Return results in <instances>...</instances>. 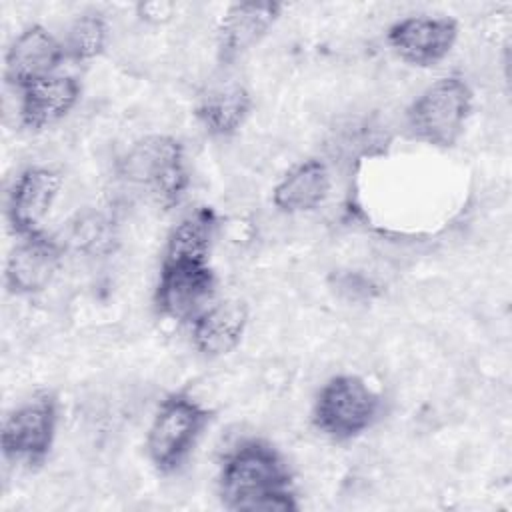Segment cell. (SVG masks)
Instances as JSON below:
<instances>
[{"label": "cell", "mask_w": 512, "mask_h": 512, "mask_svg": "<svg viewBox=\"0 0 512 512\" xmlns=\"http://www.w3.org/2000/svg\"><path fill=\"white\" fill-rule=\"evenodd\" d=\"M60 188L62 174L50 166H28L16 176L8 192L6 216L18 238L44 230L42 224L54 206Z\"/></svg>", "instance_id": "obj_9"}, {"label": "cell", "mask_w": 512, "mask_h": 512, "mask_svg": "<svg viewBox=\"0 0 512 512\" xmlns=\"http://www.w3.org/2000/svg\"><path fill=\"white\" fill-rule=\"evenodd\" d=\"M66 60L64 44L44 26L24 28L8 46L4 56V78L14 88L52 76Z\"/></svg>", "instance_id": "obj_11"}, {"label": "cell", "mask_w": 512, "mask_h": 512, "mask_svg": "<svg viewBox=\"0 0 512 512\" xmlns=\"http://www.w3.org/2000/svg\"><path fill=\"white\" fill-rule=\"evenodd\" d=\"M58 402L50 392L16 406L4 420L0 442L6 460L36 466L46 460L56 438Z\"/></svg>", "instance_id": "obj_6"}, {"label": "cell", "mask_w": 512, "mask_h": 512, "mask_svg": "<svg viewBox=\"0 0 512 512\" xmlns=\"http://www.w3.org/2000/svg\"><path fill=\"white\" fill-rule=\"evenodd\" d=\"M252 110V96L242 84H226L208 90L198 106L196 118L212 136H230L240 130Z\"/></svg>", "instance_id": "obj_16"}, {"label": "cell", "mask_w": 512, "mask_h": 512, "mask_svg": "<svg viewBox=\"0 0 512 512\" xmlns=\"http://www.w3.org/2000/svg\"><path fill=\"white\" fill-rule=\"evenodd\" d=\"M386 40L400 60L430 68L452 52L458 40V22L448 16H408L388 28Z\"/></svg>", "instance_id": "obj_8"}, {"label": "cell", "mask_w": 512, "mask_h": 512, "mask_svg": "<svg viewBox=\"0 0 512 512\" xmlns=\"http://www.w3.org/2000/svg\"><path fill=\"white\" fill-rule=\"evenodd\" d=\"M216 230L218 216L210 206L192 210L172 228L162 260L208 262Z\"/></svg>", "instance_id": "obj_17"}, {"label": "cell", "mask_w": 512, "mask_h": 512, "mask_svg": "<svg viewBox=\"0 0 512 512\" xmlns=\"http://www.w3.org/2000/svg\"><path fill=\"white\" fill-rule=\"evenodd\" d=\"M120 176L162 208L180 204L190 186L184 148L166 134L136 140L120 160Z\"/></svg>", "instance_id": "obj_2"}, {"label": "cell", "mask_w": 512, "mask_h": 512, "mask_svg": "<svg viewBox=\"0 0 512 512\" xmlns=\"http://www.w3.org/2000/svg\"><path fill=\"white\" fill-rule=\"evenodd\" d=\"M68 244L88 256H104L114 250L116 232L112 222L100 212H82L68 224Z\"/></svg>", "instance_id": "obj_19"}, {"label": "cell", "mask_w": 512, "mask_h": 512, "mask_svg": "<svg viewBox=\"0 0 512 512\" xmlns=\"http://www.w3.org/2000/svg\"><path fill=\"white\" fill-rule=\"evenodd\" d=\"M212 412L186 392L168 394L146 434V454L160 474L176 472L192 454Z\"/></svg>", "instance_id": "obj_3"}, {"label": "cell", "mask_w": 512, "mask_h": 512, "mask_svg": "<svg viewBox=\"0 0 512 512\" xmlns=\"http://www.w3.org/2000/svg\"><path fill=\"white\" fill-rule=\"evenodd\" d=\"M82 86L74 76L52 74L20 88V120L28 130H44L70 114Z\"/></svg>", "instance_id": "obj_13"}, {"label": "cell", "mask_w": 512, "mask_h": 512, "mask_svg": "<svg viewBox=\"0 0 512 512\" xmlns=\"http://www.w3.org/2000/svg\"><path fill=\"white\" fill-rule=\"evenodd\" d=\"M282 12L278 2H238L232 4L218 26V58L234 62L254 48L276 24Z\"/></svg>", "instance_id": "obj_12"}, {"label": "cell", "mask_w": 512, "mask_h": 512, "mask_svg": "<svg viewBox=\"0 0 512 512\" xmlns=\"http://www.w3.org/2000/svg\"><path fill=\"white\" fill-rule=\"evenodd\" d=\"M248 308L242 300L212 302L192 324V344L206 358L230 354L242 340Z\"/></svg>", "instance_id": "obj_14"}, {"label": "cell", "mask_w": 512, "mask_h": 512, "mask_svg": "<svg viewBox=\"0 0 512 512\" xmlns=\"http://www.w3.org/2000/svg\"><path fill=\"white\" fill-rule=\"evenodd\" d=\"M66 58L88 62L100 56L108 44V24L100 12L80 14L68 28L64 38Z\"/></svg>", "instance_id": "obj_18"}, {"label": "cell", "mask_w": 512, "mask_h": 512, "mask_svg": "<svg viewBox=\"0 0 512 512\" xmlns=\"http://www.w3.org/2000/svg\"><path fill=\"white\" fill-rule=\"evenodd\" d=\"M64 244L40 230L20 236L6 260L4 282L12 294H38L54 280L62 262Z\"/></svg>", "instance_id": "obj_10"}, {"label": "cell", "mask_w": 512, "mask_h": 512, "mask_svg": "<svg viewBox=\"0 0 512 512\" xmlns=\"http://www.w3.org/2000/svg\"><path fill=\"white\" fill-rule=\"evenodd\" d=\"M218 496L234 512H296L292 474L266 440L250 438L226 452L218 472Z\"/></svg>", "instance_id": "obj_1"}, {"label": "cell", "mask_w": 512, "mask_h": 512, "mask_svg": "<svg viewBox=\"0 0 512 512\" xmlns=\"http://www.w3.org/2000/svg\"><path fill=\"white\" fill-rule=\"evenodd\" d=\"M174 12V4L172 2H160V0H154V2H142L138 4V14L142 20H148V22H166Z\"/></svg>", "instance_id": "obj_20"}, {"label": "cell", "mask_w": 512, "mask_h": 512, "mask_svg": "<svg viewBox=\"0 0 512 512\" xmlns=\"http://www.w3.org/2000/svg\"><path fill=\"white\" fill-rule=\"evenodd\" d=\"M214 294L216 276L208 262L162 260L154 304L164 318L192 324L214 302Z\"/></svg>", "instance_id": "obj_7"}, {"label": "cell", "mask_w": 512, "mask_h": 512, "mask_svg": "<svg viewBox=\"0 0 512 512\" xmlns=\"http://www.w3.org/2000/svg\"><path fill=\"white\" fill-rule=\"evenodd\" d=\"M380 408V394L364 378L338 374L318 390L312 422L330 440L346 442L372 428Z\"/></svg>", "instance_id": "obj_5"}, {"label": "cell", "mask_w": 512, "mask_h": 512, "mask_svg": "<svg viewBox=\"0 0 512 512\" xmlns=\"http://www.w3.org/2000/svg\"><path fill=\"white\" fill-rule=\"evenodd\" d=\"M472 100V88L462 76L450 74L438 78L410 104L406 112L410 136L436 148L454 146L466 130Z\"/></svg>", "instance_id": "obj_4"}, {"label": "cell", "mask_w": 512, "mask_h": 512, "mask_svg": "<svg viewBox=\"0 0 512 512\" xmlns=\"http://www.w3.org/2000/svg\"><path fill=\"white\" fill-rule=\"evenodd\" d=\"M330 192L328 166L308 158L292 166L272 190V202L280 212L302 214L318 208Z\"/></svg>", "instance_id": "obj_15"}]
</instances>
